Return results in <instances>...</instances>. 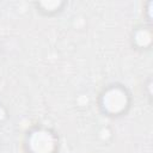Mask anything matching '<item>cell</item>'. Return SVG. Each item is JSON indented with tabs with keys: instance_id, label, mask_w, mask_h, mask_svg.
<instances>
[{
	"instance_id": "cell-1",
	"label": "cell",
	"mask_w": 153,
	"mask_h": 153,
	"mask_svg": "<svg viewBox=\"0 0 153 153\" xmlns=\"http://www.w3.org/2000/svg\"><path fill=\"white\" fill-rule=\"evenodd\" d=\"M128 104V97L122 88H109L103 96V106L110 114H118L126 109Z\"/></svg>"
},
{
	"instance_id": "cell-2",
	"label": "cell",
	"mask_w": 153,
	"mask_h": 153,
	"mask_svg": "<svg viewBox=\"0 0 153 153\" xmlns=\"http://www.w3.org/2000/svg\"><path fill=\"white\" fill-rule=\"evenodd\" d=\"M29 147L32 153H51L55 148V139L47 130H36L29 139Z\"/></svg>"
}]
</instances>
